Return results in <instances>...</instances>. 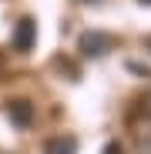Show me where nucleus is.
Returning <instances> with one entry per match:
<instances>
[{"mask_svg": "<svg viewBox=\"0 0 151 154\" xmlns=\"http://www.w3.org/2000/svg\"><path fill=\"white\" fill-rule=\"evenodd\" d=\"M111 47H114V37H111V34L87 30V34L81 37V54H84V57H104Z\"/></svg>", "mask_w": 151, "mask_h": 154, "instance_id": "1", "label": "nucleus"}, {"mask_svg": "<svg viewBox=\"0 0 151 154\" xmlns=\"http://www.w3.org/2000/svg\"><path fill=\"white\" fill-rule=\"evenodd\" d=\"M34 40H37V23L30 17H20L17 20V30H14V47L20 50V54H27V50L34 47Z\"/></svg>", "mask_w": 151, "mask_h": 154, "instance_id": "2", "label": "nucleus"}, {"mask_svg": "<svg viewBox=\"0 0 151 154\" xmlns=\"http://www.w3.org/2000/svg\"><path fill=\"white\" fill-rule=\"evenodd\" d=\"M7 114H10V121L17 127H30V121H34V107L27 104V100H10Z\"/></svg>", "mask_w": 151, "mask_h": 154, "instance_id": "3", "label": "nucleus"}, {"mask_svg": "<svg viewBox=\"0 0 151 154\" xmlns=\"http://www.w3.org/2000/svg\"><path fill=\"white\" fill-rule=\"evenodd\" d=\"M74 151H77V141L71 134H57L44 144V154H74Z\"/></svg>", "mask_w": 151, "mask_h": 154, "instance_id": "4", "label": "nucleus"}, {"mask_svg": "<svg viewBox=\"0 0 151 154\" xmlns=\"http://www.w3.org/2000/svg\"><path fill=\"white\" fill-rule=\"evenodd\" d=\"M104 154H121V144H108V151Z\"/></svg>", "mask_w": 151, "mask_h": 154, "instance_id": "5", "label": "nucleus"}, {"mask_svg": "<svg viewBox=\"0 0 151 154\" xmlns=\"http://www.w3.org/2000/svg\"><path fill=\"white\" fill-rule=\"evenodd\" d=\"M141 4H151V0H141Z\"/></svg>", "mask_w": 151, "mask_h": 154, "instance_id": "6", "label": "nucleus"}]
</instances>
